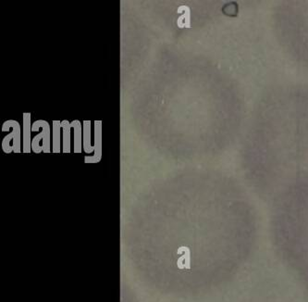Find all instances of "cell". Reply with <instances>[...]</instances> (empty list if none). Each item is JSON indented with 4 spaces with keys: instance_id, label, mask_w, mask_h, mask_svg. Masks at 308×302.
Returning a JSON list of instances; mask_svg holds the SVG:
<instances>
[{
    "instance_id": "6",
    "label": "cell",
    "mask_w": 308,
    "mask_h": 302,
    "mask_svg": "<svg viewBox=\"0 0 308 302\" xmlns=\"http://www.w3.org/2000/svg\"><path fill=\"white\" fill-rule=\"evenodd\" d=\"M71 128L74 129V153L82 152V125L79 120L71 123Z\"/></svg>"
},
{
    "instance_id": "7",
    "label": "cell",
    "mask_w": 308,
    "mask_h": 302,
    "mask_svg": "<svg viewBox=\"0 0 308 302\" xmlns=\"http://www.w3.org/2000/svg\"><path fill=\"white\" fill-rule=\"evenodd\" d=\"M71 123L68 120H63L62 122L63 153H71Z\"/></svg>"
},
{
    "instance_id": "2",
    "label": "cell",
    "mask_w": 308,
    "mask_h": 302,
    "mask_svg": "<svg viewBox=\"0 0 308 302\" xmlns=\"http://www.w3.org/2000/svg\"><path fill=\"white\" fill-rule=\"evenodd\" d=\"M39 129H42V131L34 137L32 151L36 154L41 152L50 153V126L48 122L44 120L36 121L32 125V132H38Z\"/></svg>"
},
{
    "instance_id": "4",
    "label": "cell",
    "mask_w": 308,
    "mask_h": 302,
    "mask_svg": "<svg viewBox=\"0 0 308 302\" xmlns=\"http://www.w3.org/2000/svg\"><path fill=\"white\" fill-rule=\"evenodd\" d=\"M23 129H22V152L23 153H31L32 152V124H31V113L24 112L23 113Z\"/></svg>"
},
{
    "instance_id": "3",
    "label": "cell",
    "mask_w": 308,
    "mask_h": 302,
    "mask_svg": "<svg viewBox=\"0 0 308 302\" xmlns=\"http://www.w3.org/2000/svg\"><path fill=\"white\" fill-rule=\"evenodd\" d=\"M95 154L85 156V163H98L102 159V121H95Z\"/></svg>"
},
{
    "instance_id": "5",
    "label": "cell",
    "mask_w": 308,
    "mask_h": 302,
    "mask_svg": "<svg viewBox=\"0 0 308 302\" xmlns=\"http://www.w3.org/2000/svg\"><path fill=\"white\" fill-rule=\"evenodd\" d=\"M91 121H84L82 125V149L86 154L95 152L94 146L91 144L92 138V126Z\"/></svg>"
},
{
    "instance_id": "8",
    "label": "cell",
    "mask_w": 308,
    "mask_h": 302,
    "mask_svg": "<svg viewBox=\"0 0 308 302\" xmlns=\"http://www.w3.org/2000/svg\"><path fill=\"white\" fill-rule=\"evenodd\" d=\"M61 133H62V122L57 120L53 121V131H52V143H53V153L62 152V141H61Z\"/></svg>"
},
{
    "instance_id": "1",
    "label": "cell",
    "mask_w": 308,
    "mask_h": 302,
    "mask_svg": "<svg viewBox=\"0 0 308 302\" xmlns=\"http://www.w3.org/2000/svg\"><path fill=\"white\" fill-rule=\"evenodd\" d=\"M10 129L11 133L7 134L2 141V150L6 154L21 153V125L19 122L9 120L2 125V132H9Z\"/></svg>"
}]
</instances>
